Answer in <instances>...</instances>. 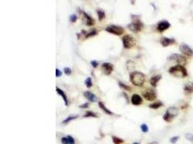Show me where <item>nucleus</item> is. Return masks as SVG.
Wrapping results in <instances>:
<instances>
[{
	"label": "nucleus",
	"mask_w": 193,
	"mask_h": 144,
	"mask_svg": "<svg viewBox=\"0 0 193 144\" xmlns=\"http://www.w3.org/2000/svg\"><path fill=\"white\" fill-rule=\"evenodd\" d=\"M161 77H162L161 75H156V76L151 77V79H150V84H151L153 87H155L157 86L158 82L161 80Z\"/></svg>",
	"instance_id": "nucleus-18"
},
{
	"label": "nucleus",
	"mask_w": 193,
	"mask_h": 144,
	"mask_svg": "<svg viewBox=\"0 0 193 144\" xmlns=\"http://www.w3.org/2000/svg\"><path fill=\"white\" fill-rule=\"evenodd\" d=\"M77 118H78V115H75V116H69V117H67V118L65 119L64 120L62 121V123L66 125V124H67L68 123H70V121L73 120H75V119H77Z\"/></svg>",
	"instance_id": "nucleus-25"
},
{
	"label": "nucleus",
	"mask_w": 193,
	"mask_h": 144,
	"mask_svg": "<svg viewBox=\"0 0 193 144\" xmlns=\"http://www.w3.org/2000/svg\"><path fill=\"white\" fill-rule=\"evenodd\" d=\"M184 90L186 94H190L193 92V83L192 82H188L185 85Z\"/></svg>",
	"instance_id": "nucleus-17"
},
{
	"label": "nucleus",
	"mask_w": 193,
	"mask_h": 144,
	"mask_svg": "<svg viewBox=\"0 0 193 144\" xmlns=\"http://www.w3.org/2000/svg\"><path fill=\"white\" fill-rule=\"evenodd\" d=\"M150 144H157V143H156V142H153V143H151Z\"/></svg>",
	"instance_id": "nucleus-38"
},
{
	"label": "nucleus",
	"mask_w": 193,
	"mask_h": 144,
	"mask_svg": "<svg viewBox=\"0 0 193 144\" xmlns=\"http://www.w3.org/2000/svg\"><path fill=\"white\" fill-rule=\"evenodd\" d=\"M185 138L189 141H193V134L191 133H187L185 135Z\"/></svg>",
	"instance_id": "nucleus-31"
},
{
	"label": "nucleus",
	"mask_w": 193,
	"mask_h": 144,
	"mask_svg": "<svg viewBox=\"0 0 193 144\" xmlns=\"http://www.w3.org/2000/svg\"><path fill=\"white\" fill-rule=\"evenodd\" d=\"M96 12L97 15H98V20H99L100 21H102V20L106 17L105 12H104V10L98 9H97Z\"/></svg>",
	"instance_id": "nucleus-20"
},
{
	"label": "nucleus",
	"mask_w": 193,
	"mask_h": 144,
	"mask_svg": "<svg viewBox=\"0 0 193 144\" xmlns=\"http://www.w3.org/2000/svg\"><path fill=\"white\" fill-rule=\"evenodd\" d=\"M64 74L66 75L70 76L72 74V70L70 68H68V67H65V68H64Z\"/></svg>",
	"instance_id": "nucleus-29"
},
{
	"label": "nucleus",
	"mask_w": 193,
	"mask_h": 144,
	"mask_svg": "<svg viewBox=\"0 0 193 144\" xmlns=\"http://www.w3.org/2000/svg\"><path fill=\"white\" fill-rule=\"evenodd\" d=\"M56 91L57 94L62 97L65 105H66V106H68V105H69V101H68V99H67V95H66V94H65V92H64L63 90H62L60 88H58V87H56Z\"/></svg>",
	"instance_id": "nucleus-16"
},
{
	"label": "nucleus",
	"mask_w": 193,
	"mask_h": 144,
	"mask_svg": "<svg viewBox=\"0 0 193 144\" xmlns=\"http://www.w3.org/2000/svg\"><path fill=\"white\" fill-rule=\"evenodd\" d=\"M80 108H83V109H84V108H88V107H89V103L88 102H85L84 104H83V105H81L79 106Z\"/></svg>",
	"instance_id": "nucleus-37"
},
{
	"label": "nucleus",
	"mask_w": 193,
	"mask_h": 144,
	"mask_svg": "<svg viewBox=\"0 0 193 144\" xmlns=\"http://www.w3.org/2000/svg\"><path fill=\"white\" fill-rule=\"evenodd\" d=\"M179 50L183 54H185L187 56L191 57L193 55V50L188 45H187L185 43L181 44L180 46H179Z\"/></svg>",
	"instance_id": "nucleus-9"
},
{
	"label": "nucleus",
	"mask_w": 193,
	"mask_h": 144,
	"mask_svg": "<svg viewBox=\"0 0 193 144\" xmlns=\"http://www.w3.org/2000/svg\"><path fill=\"white\" fill-rule=\"evenodd\" d=\"M112 140H113V143L114 144H122L124 143V140L119 138V137H117V136H112Z\"/></svg>",
	"instance_id": "nucleus-24"
},
{
	"label": "nucleus",
	"mask_w": 193,
	"mask_h": 144,
	"mask_svg": "<svg viewBox=\"0 0 193 144\" xmlns=\"http://www.w3.org/2000/svg\"><path fill=\"white\" fill-rule=\"evenodd\" d=\"M123 46L126 49H130L136 45V40L131 35H125L122 38Z\"/></svg>",
	"instance_id": "nucleus-4"
},
{
	"label": "nucleus",
	"mask_w": 193,
	"mask_h": 144,
	"mask_svg": "<svg viewBox=\"0 0 193 144\" xmlns=\"http://www.w3.org/2000/svg\"><path fill=\"white\" fill-rule=\"evenodd\" d=\"M83 117L84 118H98V114L92 111H87L85 112Z\"/></svg>",
	"instance_id": "nucleus-22"
},
{
	"label": "nucleus",
	"mask_w": 193,
	"mask_h": 144,
	"mask_svg": "<svg viewBox=\"0 0 193 144\" xmlns=\"http://www.w3.org/2000/svg\"><path fill=\"white\" fill-rule=\"evenodd\" d=\"M127 27H128L129 30L131 31L134 32V33H138L142 30L143 27H144V25L140 20L137 19V20H133V21L130 22L127 25Z\"/></svg>",
	"instance_id": "nucleus-5"
},
{
	"label": "nucleus",
	"mask_w": 193,
	"mask_h": 144,
	"mask_svg": "<svg viewBox=\"0 0 193 144\" xmlns=\"http://www.w3.org/2000/svg\"><path fill=\"white\" fill-rule=\"evenodd\" d=\"M178 109L175 107H169L168 110H166V113L164 115L163 118L164 120L167 122V123H171L172 122V120H174V118L176 117L178 115Z\"/></svg>",
	"instance_id": "nucleus-3"
},
{
	"label": "nucleus",
	"mask_w": 193,
	"mask_h": 144,
	"mask_svg": "<svg viewBox=\"0 0 193 144\" xmlns=\"http://www.w3.org/2000/svg\"><path fill=\"white\" fill-rule=\"evenodd\" d=\"M140 129H141V131L143 133H147V132H148V127H147V125L145 124V123H143V124H142L140 125Z\"/></svg>",
	"instance_id": "nucleus-28"
},
{
	"label": "nucleus",
	"mask_w": 193,
	"mask_h": 144,
	"mask_svg": "<svg viewBox=\"0 0 193 144\" xmlns=\"http://www.w3.org/2000/svg\"><path fill=\"white\" fill-rule=\"evenodd\" d=\"M131 101L134 105H140L143 103V99L138 94H134L131 97Z\"/></svg>",
	"instance_id": "nucleus-14"
},
{
	"label": "nucleus",
	"mask_w": 193,
	"mask_h": 144,
	"mask_svg": "<svg viewBox=\"0 0 193 144\" xmlns=\"http://www.w3.org/2000/svg\"><path fill=\"white\" fill-rule=\"evenodd\" d=\"M97 30L96 29H93V30H90L89 32H88L85 35V38H90V37H93V36H95L97 35Z\"/></svg>",
	"instance_id": "nucleus-23"
},
{
	"label": "nucleus",
	"mask_w": 193,
	"mask_h": 144,
	"mask_svg": "<svg viewBox=\"0 0 193 144\" xmlns=\"http://www.w3.org/2000/svg\"><path fill=\"white\" fill-rule=\"evenodd\" d=\"M79 12H80L81 14H83V21H84L85 24L86 25L89 26V27L94 25V24H95V20H94V19H93L92 17H90L88 14L85 12L84 11L79 10Z\"/></svg>",
	"instance_id": "nucleus-10"
},
{
	"label": "nucleus",
	"mask_w": 193,
	"mask_h": 144,
	"mask_svg": "<svg viewBox=\"0 0 193 144\" xmlns=\"http://www.w3.org/2000/svg\"><path fill=\"white\" fill-rule=\"evenodd\" d=\"M62 71H61L59 69L56 68V77H60V76H62Z\"/></svg>",
	"instance_id": "nucleus-36"
},
{
	"label": "nucleus",
	"mask_w": 193,
	"mask_h": 144,
	"mask_svg": "<svg viewBox=\"0 0 193 144\" xmlns=\"http://www.w3.org/2000/svg\"><path fill=\"white\" fill-rule=\"evenodd\" d=\"M171 26V24L166 20H162L158 22L157 25V30L160 33H163L164 31L168 29Z\"/></svg>",
	"instance_id": "nucleus-12"
},
{
	"label": "nucleus",
	"mask_w": 193,
	"mask_h": 144,
	"mask_svg": "<svg viewBox=\"0 0 193 144\" xmlns=\"http://www.w3.org/2000/svg\"><path fill=\"white\" fill-rule=\"evenodd\" d=\"M98 106H99V107L101 108V110H103V111L107 114H109V115H112V114H113V112H112L111 111H110L109 109H107L105 105L102 102H98Z\"/></svg>",
	"instance_id": "nucleus-19"
},
{
	"label": "nucleus",
	"mask_w": 193,
	"mask_h": 144,
	"mask_svg": "<svg viewBox=\"0 0 193 144\" xmlns=\"http://www.w3.org/2000/svg\"><path fill=\"white\" fill-rule=\"evenodd\" d=\"M168 59L170 61H175L178 64V65H181V66H184L187 63V59L185 56L179 55V54H172L171 56L168 57Z\"/></svg>",
	"instance_id": "nucleus-8"
},
{
	"label": "nucleus",
	"mask_w": 193,
	"mask_h": 144,
	"mask_svg": "<svg viewBox=\"0 0 193 144\" xmlns=\"http://www.w3.org/2000/svg\"><path fill=\"white\" fill-rule=\"evenodd\" d=\"M113 70V65L110 63H104L101 66V71L105 75H110Z\"/></svg>",
	"instance_id": "nucleus-11"
},
{
	"label": "nucleus",
	"mask_w": 193,
	"mask_h": 144,
	"mask_svg": "<svg viewBox=\"0 0 193 144\" xmlns=\"http://www.w3.org/2000/svg\"><path fill=\"white\" fill-rule=\"evenodd\" d=\"M61 141H62V144H70V142H69V140H68L67 137H63V138H62Z\"/></svg>",
	"instance_id": "nucleus-35"
},
{
	"label": "nucleus",
	"mask_w": 193,
	"mask_h": 144,
	"mask_svg": "<svg viewBox=\"0 0 193 144\" xmlns=\"http://www.w3.org/2000/svg\"><path fill=\"white\" fill-rule=\"evenodd\" d=\"M67 138L69 140L70 144H75V140L73 137H72L71 136H67Z\"/></svg>",
	"instance_id": "nucleus-32"
},
{
	"label": "nucleus",
	"mask_w": 193,
	"mask_h": 144,
	"mask_svg": "<svg viewBox=\"0 0 193 144\" xmlns=\"http://www.w3.org/2000/svg\"><path fill=\"white\" fill-rule=\"evenodd\" d=\"M85 86H86L88 88H90L93 86L91 78H90V77H88V78L85 79Z\"/></svg>",
	"instance_id": "nucleus-27"
},
{
	"label": "nucleus",
	"mask_w": 193,
	"mask_h": 144,
	"mask_svg": "<svg viewBox=\"0 0 193 144\" xmlns=\"http://www.w3.org/2000/svg\"><path fill=\"white\" fill-rule=\"evenodd\" d=\"M130 81L137 87H142L145 81V75L140 71L132 72L130 75Z\"/></svg>",
	"instance_id": "nucleus-1"
},
{
	"label": "nucleus",
	"mask_w": 193,
	"mask_h": 144,
	"mask_svg": "<svg viewBox=\"0 0 193 144\" xmlns=\"http://www.w3.org/2000/svg\"><path fill=\"white\" fill-rule=\"evenodd\" d=\"M105 30L109 33L115 35H122L124 33V29L118 25H111L107 26L106 27Z\"/></svg>",
	"instance_id": "nucleus-6"
},
{
	"label": "nucleus",
	"mask_w": 193,
	"mask_h": 144,
	"mask_svg": "<svg viewBox=\"0 0 193 144\" xmlns=\"http://www.w3.org/2000/svg\"><path fill=\"white\" fill-rule=\"evenodd\" d=\"M133 144H140V143H134Z\"/></svg>",
	"instance_id": "nucleus-39"
},
{
	"label": "nucleus",
	"mask_w": 193,
	"mask_h": 144,
	"mask_svg": "<svg viewBox=\"0 0 193 144\" xmlns=\"http://www.w3.org/2000/svg\"><path fill=\"white\" fill-rule=\"evenodd\" d=\"M175 42H176V40L174 38H166V37H162L160 40L161 44L164 47H167L170 45H173L175 43Z\"/></svg>",
	"instance_id": "nucleus-13"
},
{
	"label": "nucleus",
	"mask_w": 193,
	"mask_h": 144,
	"mask_svg": "<svg viewBox=\"0 0 193 144\" xmlns=\"http://www.w3.org/2000/svg\"><path fill=\"white\" fill-rule=\"evenodd\" d=\"M178 139H179V136H174V137H172V138L170 139V142L172 143H176Z\"/></svg>",
	"instance_id": "nucleus-34"
},
{
	"label": "nucleus",
	"mask_w": 193,
	"mask_h": 144,
	"mask_svg": "<svg viewBox=\"0 0 193 144\" xmlns=\"http://www.w3.org/2000/svg\"><path fill=\"white\" fill-rule=\"evenodd\" d=\"M164 105V104L160 101H158V102H153V104H151L149 105V107L150 108H152V109H158L161 107H162Z\"/></svg>",
	"instance_id": "nucleus-21"
},
{
	"label": "nucleus",
	"mask_w": 193,
	"mask_h": 144,
	"mask_svg": "<svg viewBox=\"0 0 193 144\" xmlns=\"http://www.w3.org/2000/svg\"><path fill=\"white\" fill-rule=\"evenodd\" d=\"M90 64H91V66L93 68H96L97 66H98V62L96 60H93V61H90Z\"/></svg>",
	"instance_id": "nucleus-33"
},
{
	"label": "nucleus",
	"mask_w": 193,
	"mask_h": 144,
	"mask_svg": "<svg viewBox=\"0 0 193 144\" xmlns=\"http://www.w3.org/2000/svg\"><path fill=\"white\" fill-rule=\"evenodd\" d=\"M84 96L86 98L88 101H90V102H97V100H98L96 96L94 94H93L92 92H89V91H85V92Z\"/></svg>",
	"instance_id": "nucleus-15"
},
{
	"label": "nucleus",
	"mask_w": 193,
	"mask_h": 144,
	"mask_svg": "<svg viewBox=\"0 0 193 144\" xmlns=\"http://www.w3.org/2000/svg\"><path fill=\"white\" fill-rule=\"evenodd\" d=\"M119 86L120 87V88H122V89L127 90V91H130V92L131 91V87L130 86H127L122 81H119Z\"/></svg>",
	"instance_id": "nucleus-26"
},
{
	"label": "nucleus",
	"mask_w": 193,
	"mask_h": 144,
	"mask_svg": "<svg viewBox=\"0 0 193 144\" xmlns=\"http://www.w3.org/2000/svg\"><path fill=\"white\" fill-rule=\"evenodd\" d=\"M168 72L176 77H186L188 75L187 69L181 65H176L174 66H172L169 68Z\"/></svg>",
	"instance_id": "nucleus-2"
},
{
	"label": "nucleus",
	"mask_w": 193,
	"mask_h": 144,
	"mask_svg": "<svg viewBox=\"0 0 193 144\" xmlns=\"http://www.w3.org/2000/svg\"><path fill=\"white\" fill-rule=\"evenodd\" d=\"M143 96L147 101H153L156 99L155 91L153 89H146L143 92Z\"/></svg>",
	"instance_id": "nucleus-7"
},
{
	"label": "nucleus",
	"mask_w": 193,
	"mask_h": 144,
	"mask_svg": "<svg viewBox=\"0 0 193 144\" xmlns=\"http://www.w3.org/2000/svg\"><path fill=\"white\" fill-rule=\"evenodd\" d=\"M77 20V17L76 15H71L70 17V20L72 22H75Z\"/></svg>",
	"instance_id": "nucleus-30"
}]
</instances>
